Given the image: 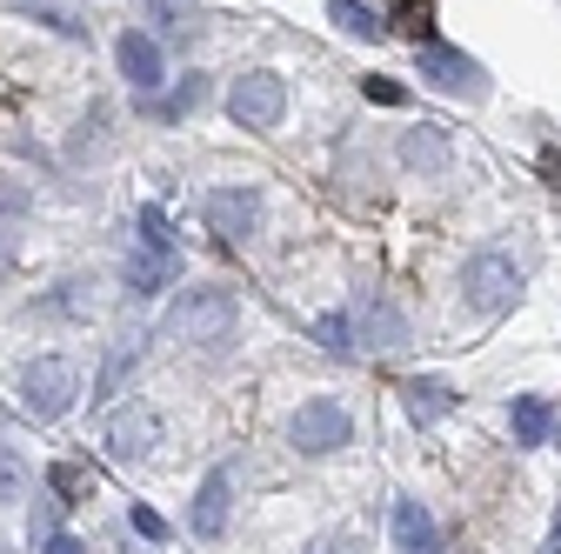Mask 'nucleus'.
I'll use <instances>...</instances> for the list:
<instances>
[{
	"label": "nucleus",
	"mask_w": 561,
	"mask_h": 554,
	"mask_svg": "<svg viewBox=\"0 0 561 554\" xmlns=\"http://www.w3.org/2000/svg\"><path fill=\"white\" fill-rule=\"evenodd\" d=\"M314 341H321L328 355H347V348H355V327H347V314H321L314 321Z\"/></svg>",
	"instance_id": "412c9836"
},
{
	"label": "nucleus",
	"mask_w": 561,
	"mask_h": 554,
	"mask_svg": "<svg viewBox=\"0 0 561 554\" xmlns=\"http://www.w3.org/2000/svg\"><path fill=\"white\" fill-rule=\"evenodd\" d=\"M154 441H161V422H154V414H121V422L107 428V448L121 454V461H140V454H154Z\"/></svg>",
	"instance_id": "4468645a"
},
{
	"label": "nucleus",
	"mask_w": 561,
	"mask_h": 554,
	"mask_svg": "<svg viewBox=\"0 0 561 554\" xmlns=\"http://www.w3.org/2000/svg\"><path fill=\"white\" fill-rule=\"evenodd\" d=\"M414 67L428 74V88H442V94H481V67L461 54V47H442V41H428L414 54Z\"/></svg>",
	"instance_id": "6e6552de"
},
{
	"label": "nucleus",
	"mask_w": 561,
	"mask_h": 554,
	"mask_svg": "<svg viewBox=\"0 0 561 554\" xmlns=\"http://www.w3.org/2000/svg\"><path fill=\"white\" fill-rule=\"evenodd\" d=\"M134 368H140V341H121V348L107 355V368H101V381H94V394H88V401H94V407H107V401L127 388V374H134Z\"/></svg>",
	"instance_id": "dca6fc26"
},
{
	"label": "nucleus",
	"mask_w": 561,
	"mask_h": 554,
	"mask_svg": "<svg viewBox=\"0 0 561 554\" xmlns=\"http://www.w3.org/2000/svg\"><path fill=\"white\" fill-rule=\"evenodd\" d=\"M541 181L561 194V148H541Z\"/></svg>",
	"instance_id": "cd10ccee"
},
{
	"label": "nucleus",
	"mask_w": 561,
	"mask_h": 554,
	"mask_svg": "<svg viewBox=\"0 0 561 554\" xmlns=\"http://www.w3.org/2000/svg\"><path fill=\"white\" fill-rule=\"evenodd\" d=\"M201 101H207V81H201V74H187V81H181V94L168 101V114H181V107H201Z\"/></svg>",
	"instance_id": "393cba45"
},
{
	"label": "nucleus",
	"mask_w": 561,
	"mask_h": 554,
	"mask_svg": "<svg viewBox=\"0 0 561 554\" xmlns=\"http://www.w3.org/2000/svg\"><path fill=\"white\" fill-rule=\"evenodd\" d=\"M168 334H174V341H187V348L201 341L207 355H221L228 341H234V301H228L221 288H194V295L168 314Z\"/></svg>",
	"instance_id": "f257e3e1"
},
{
	"label": "nucleus",
	"mask_w": 561,
	"mask_h": 554,
	"mask_svg": "<svg viewBox=\"0 0 561 554\" xmlns=\"http://www.w3.org/2000/svg\"><path fill=\"white\" fill-rule=\"evenodd\" d=\"M448 407H455V388H448L442 374H421V381H408V422H414V428H435Z\"/></svg>",
	"instance_id": "2eb2a0df"
},
{
	"label": "nucleus",
	"mask_w": 561,
	"mask_h": 554,
	"mask_svg": "<svg viewBox=\"0 0 561 554\" xmlns=\"http://www.w3.org/2000/svg\"><path fill=\"white\" fill-rule=\"evenodd\" d=\"M21 488H27V474H21V461H14V454H0V501H14Z\"/></svg>",
	"instance_id": "b1692460"
},
{
	"label": "nucleus",
	"mask_w": 561,
	"mask_h": 554,
	"mask_svg": "<svg viewBox=\"0 0 561 554\" xmlns=\"http://www.w3.org/2000/svg\"><path fill=\"white\" fill-rule=\"evenodd\" d=\"M368 101H375V107H401V81H388V74H368Z\"/></svg>",
	"instance_id": "a878e982"
},
{
	"label": "nucleus",
	"mask_w": 561,
	"mask_h": 554,
	"mask_svg": "<svg viewBox=\"0 0 561 554\" xmlns=\"http://www.w3.org/2000/svg\"><path fill=\"white\" fill-rule=\"evenodd\" d=\"M47 554H88V547H81L75 534H47Z\"/></svg>",
	"instance_id": "c85d7f7f"
},
{
	"label": "nucleus",
	"mask_w": 561,
	"mask_h": 554,
	"mask_svg": "<svg viewBox=\"0 0 561 554\" xmlns=\"http://www.w3.org/2000/svg\"><path fill=\"white\" fill-rule=\"evenodd\" d=\"M308 554H368V547H362V534L334 528V534H314V547H308Z\"/></svg>",
	"instance_id": "4be33fe9"
},
{
	"label": "nucleus",
	"mask_w": 561,
	"mask_h": 554,
	"mask_svg": "<svg viewBox=\"0 0 561 554\" xmlns=\"http://www.w3.org/2000/svg\"><path fill=\"white\" fill-rule=\"evenodd\" d=\"M114 54H121V74H127V88H140V94H161V81H168V67H161V41H148V34H121L114 41Z\"/></svg>",
	"instance_id": "1a4fd4ad"
},
{
	"label": "nucleus",
	"mask_w": 561,
	"mask_h": 554,
	"mask_svg": "<svg viewBox=\"0 0 561 554\" xmlns=\"http://www.w3.org/2000/svg\"><path fill=\"white\" fill-rule=\"evenodd\" d=\"M347 327H355V341H368L375 355H388V348H401V341H408V314L394 308L388 288H368L355 301V314H347Z\"/></svg>",
	"instance_id": "423d86ee"
},
{
	"label": "nucleus",
	"mask_w": 561,
	"mask_h": 554,
	"mask_svg": "<svg viewBox=\"0 0 561 554\" xmlns=\"http://www.w3.org/2000/svg\"><path fill=\"white\" fill-rule=\"evenodd\" d=\"M201 215H207V228H215L228 247H241V241L261 228V200H254L248 187H207V194H201Z\"/></svg>",
	"instance_id": "0eeeda50"
},
{
	"label": "nucleus",
	"mask_w": 561,
	"mask_h": 554,
	"mask_svg": "<svg viewBox=\"0 0 561 554\" xmlns=\"http://www.w3.org/2000/svg\"><path fill=\"white\" fill-rule=\"evenodd\" d=\"M328 21L341 27V34H355V41H388V27L362 8V0H334V8H328Z\"/></svg>",
	"instance_id": "a211bd4d"
},
{
	"label": "nucleus",
	"mask_w": 561,
	"mask_h": 554,
	"mask_svg": "<svg viewBox=\"0 0 561 554\" xmlns=\"http://www.w3.org/2000/svg\"><path fill=\"white\" fill-rule=\"evenodd\" d=\"M394 34L428 47L435 41V0H401V8H394Z\"/></svg>",
	"instance_id": "aec40b11"
},
{
	"label": "nucleus",
	"mask_w": 561,
	"mask_h": 554,
	"mask_svg": "<svg viewBox=\"0 0 561 554\" xmlns=\"http://www.w3.org/2000/svg\"><path fill=\"white\" fill-rule=\"evenodd\" d=\"M508 422H515V441H522V448H541V441L554 435V414H548V401H541V394H522Z\"/></svg>",
	"instance_id": "f3484780"
},
{
	"label": "nucleus",
	"mask_w": 561,
	"mask_h": 554,
	"mask_svg": "<svg viewBox=\"0 0 561 554\" xmlns=\"http://www.w3.org/2000/svg\"><path fill=\"white\" fill-rule=\"evenodd\" d=\"M228 515H234V474H228V468H215V474L201 481V495H194V515H187V521H194V534H201V541H215V534L228 528Z\"/></svg>",
	"instance_id": "9d476101"
},
{
	"label": "nucleus",
	"mask_w": 561,
	"mask_h": 554,
	"mask_svg": "<svg viewBox=\"0 0 561 554\" xmlns=\"http://www.w3.org/2000/svg\"><path fill=\"white\" fill-rule=\"evenodd\" d=\"M140 247H168V215L161 207H140Z\"/></svg>",
	"instance_id": "5701e85b"
},
{
	"label": "nucleus",
	"mask_w": 561,
	"mask_h": 554,
	"mask_svg": "<svg viewBox=\"0 0 561 554\" xmlns=\"http://www.w3.org/2000/svg\"><path fill=\"white\" fill-rule=\"evenodd\" d=\"M394 541H401V554H442V528H435V515L421 508V501H394Z\"/></svg>",
	"instance_id": "ddd939ff"
},
{
	"label": "nucleus",
	"mask_w": 561,
	"mask_h": 554,
	"mask_svg": "<svg viewBox=\"0 0 561 554\" xmlns=\"http://www.w3.org/2000/svg\"><path fill=\"white\" fill-rule=\"evenodd\" d=\"M75 394H81V374H75V361H60V355H41L21 374V414H27V422H60V414L75 407Z\"/></svg>",
	"instance_id": "f03ea898"
},
{
	"label": "nucleus",
	"mask_w": 561,
	"mask_h": 554,
	"mask_svg": "<svg viewBox=\"0 0 561 554\" xmlns=\"http://www.w3.org/2000/svg\"><path fill=\"white\" fill-rule=\"evenodd\" d=\"M47 488H54L67 508H75V501H88V495H94V474H88L81 461H54V468H47Z\"/></svg>",
	"instance_id": "6ab92c4d"
},
{
	"label": "nucleus",
	"mask_w": 561,
	"mask_h": 554,
	"mask_svg": "<svg viewBox=\"0 0 561 554\" xmlns=\"http://www.w3.org/2000/svg\"><path fill=\"white\" fill-rule=\"evenodd\" d=\"M288 441L301 448V454H334V448H347L355 441V414H347L341 401H301V414L288 422Z\"/></svg>",
	"instance_id": "20e7f679"
},
{
	"label": "nucleus",
	"mask_w": 561,
	"mask_h": 554,
	"mask_svg": "<svg viewBox=\"0 0 561 554\" xmlns=\"http://www.w3.org/2000/svg\"><path fill=\"white\" fill-rule=\"evenodd\" d=\"M515 295H522V267H515L508 254L488 247V254H474V261L461 267V301H468L474 314H502Z\"/></svg>",
	"instance_id": "7ed1b4c3"
},
{
	"label": "nucleus",
	"mask_w": 561,
	"mask_h": 554,
	"mask_svg": "<svg viewBox=\"0 0 561 554\" xmlns=\"http://www.w3.org/2000/svg\"><path fill=\"white\" fill-rule=\"evenodd\" d=\"M134 528H140V534H148V541H161V534H168V521H161L154 508H134Z\"/></svg>",
	"instance_id": "bb28decb"
},
{
	"label": "nucleus",
	"mask_w": 561,
	"mask_h": 554,
	"mask_svg": "<svg viewBox=\"0 0 561 554\" xmlns=\"http://www.w3.org/2000/svg\"><path fill=\"white\" fill-rule=\"evenodd\" d=\"M401 168L408 174H442L448 168V127H435V120L401 127Z\"/></svg>",
	"instance_id": "9b49d317"
},
{
	"label": "nucleus",
	"mask_w": 561,
	"mask_h": 554,
	"mask_svg": "<svg viewBox=\"0 0 561 554\" xmlns=\"http://www.w3.org/2000/svg\"><path fill=\"white\" fill-rule=\"evenodd\" d=\"M228 114L241 127L267 134V127H280V114H288V88H280V74H241L228 88Z\"/></svg>",
	"instance_id": "39448f33"
},
{
	"label": "nucleus",
	"mask_w": 561,
	"mask_h": 554,
	"mask_svg": "<svg viewBox=\"0 0 561 554\" xmlns=\"http://www.w3.org/2000/svg\"><path fill=\"white\" fill-rule=\"evenodd\" d=\"M174 274H181L174 247H140V254L127 261V295H134V301H148V295L174 288Z\"/></svg>",
	"instance_id": "f8f14e48"
}]
</instances>
